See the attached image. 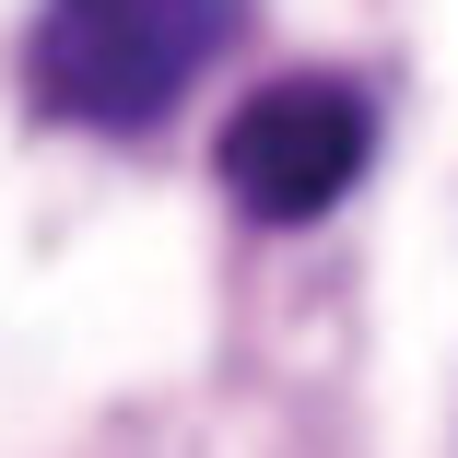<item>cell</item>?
I'll return each instance as SVG.
<instances>
[{
	"mask_svg": "<svg viewBox=\"0 0 458 458\" xmlns=\"http://www.w3.org/2000/svg\"><path fill=\"white\" fill-rule=\"evenodd\" d=\"M235 24L247 0H47L24 36V82L71 130H153L165 106L200 95Z\"/></svg>",
	"mask_w": 458,
	"mask_h": 458,
	"instance_id": "1",
	"label": "cell"
},
{
	"mask_svg": "<svg viewBox=\"0 0 458 458\" xmlns=\"http://www.w3.org/2000/svg\"><path fill=\"white\" fill-rule=\"evenodd\" d=\"M364 165H377V106H364L352 82H329V71L259 82V95L224 118V141H212V176L259 224H318Z\"/></svg>",
	"mask_w": 458,
	"mask_h": 458,
	"instance_id": "2",
	"label": "cell"
}]
</instances>
